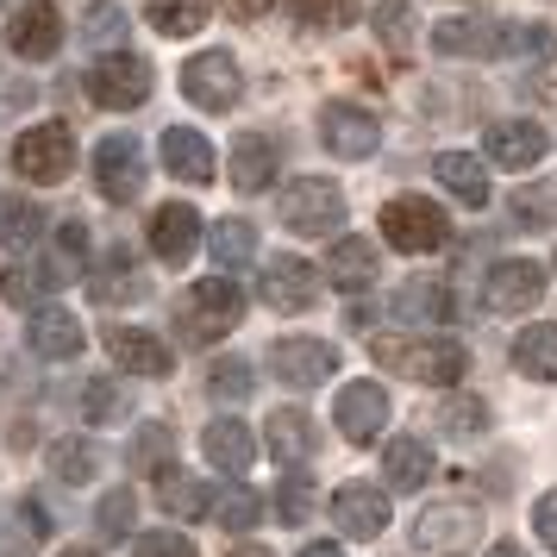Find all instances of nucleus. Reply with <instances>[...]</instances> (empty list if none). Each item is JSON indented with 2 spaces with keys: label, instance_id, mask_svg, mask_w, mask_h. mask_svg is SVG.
<instances>
[{
  "label": "nucleus",
  "instance_id": "nucleus-1",
  "mask_svg": "<svg viewBox=\"0 0 557 557\" xmlns=\"http://www.w3.org/2000/svg\"><path fill=\"white\" fill-rule=\"evenodd\" d=\"M376 357L413 382H432V388H451L470 370V357H463L457 338H376Z\"/></svg>",
  "mask_w": 557,
  "mask_h": 557
},
{
  "label": "nucleus",
  "instance_id": "nucleus-2",
  "mask_svg": "<svg viewBox=\"0 0 557 557\" xmlns=\"http://www.w3.org/2000/svg\"><path fill=\"white\" fill-rule=\"evenodd\" d=\"M176 320H182V332H188L195 345H207V338H226V332L245 320V295H238V282L207 276V282H195V288L182 295Z\"/></svg>",
  "mask_w": 557,
  "mask_h": 557
},
{
  "label": "nucleus",
  "instance_id": "nucleus-3",
  "mask_svg": "<svg viewBox=\"0 0 557 557\" xmlns=\"http://www.w3.org/2000/svg\"><path fill=\"white\" fill-rule=\"evenodd\" d=\"M382 238L395 245V251L420 257V251H438L445 238H451V213L426 195H401V201L382 207Z\"/></svg>",
  "mask_w": 557,
  "mask_h": 557
},
{
  "label": "nucleus",
  "instance_id": "nucleus-4",
  "mask_svg": "<svg viewBox=\"0 0 557 557\" xmlns=\"http://www.w3.org/2000/svg\"><path fill=\"white\" fill-rule=\"evenodd\" d=\"M282 226L301 232V238H320V232L345 226V188L326 176H301L282 188Z\"/></svg>",
  "mask_w": 557,
  "mask_h": 557
},
{
  "label": "nucleus",
  "instance_id": "nucleus-5",
  "mask_svg": "<svg viewBox=\"0 0 557 557\" xmlns=\"http://www.w3.org/2000/svg\"><path fill=\"white\" fill-rule=\"evenodd\" d=\"M476 539H482V507H470V502H438L413 520V552L420 557H457V552H470Z\"/></svg>",
  "mask_w": 557,
  "mask_h": 557
},
{
  "label": "nucleus",
  "instance_id": "nucleus-6",
  "mask_svg": "<svg viewBox=\"0 0 557 557\" xmlns=\"http://www.w3.org/2000/svg\"><path fill=\"white\" fill-rule=\"evenodd\" d=\"M182 95L207 113H232L238 95H245V76H238V57L232 51H201L182 63Z\"/></svg>",
  "mask_w": 557,
  "mask_h": 557
},
{
  "label": "nucleus",
  "instance_id": "nucleus-7",
  "mask_svg": "<svg viewBox=\"0 0 557 557\" xmlns=\"http://www.w3.org/2000/svg\"><path fill=\"white\" fill-rule=\"evenodd\" d=\"M13 170L26 182H63L70 170H76V138H70V126H32L20 132V145H13Z\"/></svg>",
  "mask_w": 557,
  "mask_h": 557
},
{
  "label": "nucleus",
  "instance_id": "nucleus-8",
  "mask_svg": "<svg viewBox=\"0 0 557 557\" xmlns=\"http://www.w3.org/2000/svg\"><path fill=\"white\" fill-rule=\"evenodd\" d=\"M151 63L145 57H132V51H113L101 57L95 70H88V95H95V107H145V95H151Z\"/></svg>",
  "mask_w": 557,
  "mask_h": 557
},
{
  "label": "nucleus",
  "instance_id": "nucleus-9",
  "mask_svg": "<svg viewBox=\"0 0 557 557\" xmlns=\"http://www.w3.org/2000/svg\"><path fill=\"white\" fill-rule=\"evenodd\" d=\"M95 182H101L107 201H138L145 195V145L132 138V132H113L101 138V151H95Z\"/></svg>",
  "mask_w": 557,
  "mask_h": 557
},
{
  "label": "nucleus",
  "instance_id": "nucleus-10",
  "mask_svg": "<svg viewBox=\"0 0 557 557\" xmlns=\"http://www.w3.org/2000/svg\"><path fill=\"white\" fill-rule=\"evenodd\" d=\"M257 295L276 313H307V307L320 301V276L307 270V257H270L263 276H257Z\"/></svg>",
  "mask_w": 557,
  "mask_h": 557
},
{
  "label": "nucleus",
  "instance_id": "nucleus-11",
  "mask_svg": "<svg viewBox=\"0 0 557 557\" xmlns=\"http://www.w3.org/2000/svg\"><path fill=\"white\" fill-rule=\"evenodd\" d=\"M507 45V26L495 13H457L432 32V51L438 57H495Z\"/></svg>",
  "mask_w": 557,
  "mask_h": 557
},
{
  "label": "nucleus",
  "instance_id": "nucleus-12",
  "mask_svg": "<svg viewBox=\"0 0 557 557\" xmlns=\"http://www.w3.org/2000/svg\"><path fill=\"white\" fill-rule=\"evenodd\" d=\"M270 370H276V382H288V388H320V382L338 370V357H332L326 338H282L276 351H270Z\"/></svg>",
  "mask_w": 557,
  "mask_h": 557
},
{
  "label": "nucleus",
  "instance_id": "nucleus-13",
  "mask_svg": "<svg viewBox=\"0 0 557 557\" xmlns=\"http://www.w3.org/2000/svg\"><path fill=\"white\" fill-rule=\"evenodd\" d=\"M320 138H326V151L332 157H376V145H382V126H376V113H363V107H326L320 113Z\"/></svg>",
  "mask_w": 557,
  "mask_h": 557
},
{
  "label": "nucleus",
  "instance_id": "nucleus-14",
  "mask_svg": "<svg viewBox=\"0 0 557 557\" xmlns=\"http://www.w3.org/2000/svg\"><path fill=\"white\" fill-rule=\"evenodd\" d=\"M332 520L351 539H376L388 527V495H382L376 482H338L332 488Z\"/></svg>",
  "mask_w": 557,
  "mask_h": 557
},
{
  "label": "nucleus",
  "instance_id": "nucleus-15",
  "mask_svg": "<svg viewBox=\"0 0 557 557\" xmlns=\"http://www.w3.org/2000/svg\"><path fill=\"white\" fill-rule=\"evenodd\" d=\"M539 295H545V270L532 257H502L488 270V307L495 313H527V307H539Z\"/></svg>",
  "mask_w": 557,
  "mask_h": 557
},
{
  "label": "nucleus",
  "instance_id": "nucleus-16",
  "mask_svg": "<svg viewBox=\"0 0 557 557\" xmlns=\"http://www.w3.org/2000/svg\"><path fill=\"white\" fill-rule=\"evenodd\" d=\"M338 432L351 438V445H370L382 426H388V395H382V382H351V388H338Z\"/></svg>",
  "mask_w": 557,
  "mask_h": 557
},
{
  "label": "nucleus",
  "instance_id": "nucleus-17",
  "mask_svg": "<svg viewBox=\"0 0 557 557\" xmlns=\"http://www.w3.org/2000/svg\"><path fill=\"white\" fill-rule=\"evenodd\" d=\"M195 245H201V213L188 201H163L151 213V251L157 263H182V257H195Z\"/></svg>",
  "mask_w": 557,
  "mask_h": 557
},
{
  "label": "nucleus",
  "instance_id": "nucleus-18",
  "mask_svg": "<svg viewBox=\"0 0 557 557\" xmlns=\"http://www.w3.org/2000/svg\"><path fill=\"white\" fill-rule=\"evenodd\" d=\"M482 157L502 163V170H532L545 157V132L532 126V120H502V126H488V138H482Z\"/></svg>",
  "mask_w": 557,
  "mask_h": 557
},
{
  "label": "nucleus",
  "instance_id": "nucleus-19",
  "mask_svg": "<svg viewBox=\"0 0 557 557\" xmlns=\"http://www.w3.org/2000/svg\"><path fill=\"white\" fill-rule=\"evenodd\" d=\"M107 357H113L120 370H132V376H170V370H176V357L163 351L151 332H138V326H113L107 332Z\"/></svg>",
  "mask_w": 557,
  "mask_h": 557
},
{
  "label": "nucleus",
  "instance_id": "nucleus-20",
  "mask_svg": "<svg viewBox=\"0 0 557 557\" xmlns=\"http://www.w3.org/2000/svg\"><path fill=\"white\" fill-rule=\"evenodd\" d=\"M57 38H63V20H57L51 0H32V7H20V13L7 20V45L20 57H51Z\"/></svg>",
  "mask_w": 557,
  "mask_h": 557
},
{
  "label": "nucleus",
  "instance_id": "nucleus-21",
  "mask_svg": "<svg viewBox=\"0 0 557 557\" xmlns=\"http://www.w3.org/2000/svg\"><path fill=\"white\" fill-rule=\"evenodd\" d=\"M201 445H207V463H213L220 476H245V470L257 463V438H251L245 420H213Z\"/></svg>",
  "mask_w": 557,
  "mask_h": 557
},
{
  "label": "nucleus",
  "instance_id": "nucleus-22",
  "mask_svg": "<svg viewBox=\"0 0 557 557\" xmlns=\"http://www.w3.org/2000/svg\"><path fill=\"white\" fill-rule=\"evenodd\" d=\"M263 438H270V451H276L288 470H295L301 457L320 451V426L307 420L301 407H276V413H270V426H263Z\"/></svg>",
  "mask_w": 557,
  "mask_h": 557
},
{
  "label": "nucleus",
  "instance_id": "nucleus-23",
  "mask_svg": "<svg viewBox=\"0 0 557 557\" xmlns=\"http://www.w3.org/2000/svg\"><path fill=\"white\" fill-rule=\"evenodd\" d=\"M376 270H382V257H376V245H370V238H338V245H332V257H326V282H332V288H345V295L370 288V282H376Z\"/></svg>",
  "mask_w": 557,
  "mask_h": 557
},
{
  "label": "nucleus",
  "instance_id": "nucleus-24",
  "mask_svg": "<svg viewBox=\"0 0 557 557\" xmlns=\"http://www.w3.org/2000/svg\"><path fill=\"white\" fill-rule=\"evenodd\" d=\"M395 313L401 320H426V326H445V320H457V295L445 288V282L432 276H413L395 288Z\"/></svg>",
  "mask_w": 557,
  "mask_h": 557
},
{
  "label": "nucleus",
  "instance_id": "nucleus-25",
  "mask_svg": "<svg viewBox=\"0 0 557 557\" xmlns=\"http://www.w3.org/2000/svg\"><path fill=\"white\" fill-rule=\"evenodd\" d=\"M163 170L182 182H207L213 176V145L195 126H170L163 132Z\"/></svg>",
  "mask_w": 557,
  "mask_h": 557
},
{
  "label": "nucleus",
  "instance_id": "nucleus-26",
  "mask_svg": "<svg viewBox=\"0 0 557 557\" xmlns=\"http://www.w3.org/2000/svg\"><path fill=\"white\" fill-rule=\"evenodd\" d=\"M432 176L451 188L463 207H488V170H482V157L470 151H438L432 157Z\"/></svg>",
  "mask_w": 557,
  "mask_h": 557
},
{
  "label": "nucleus",
  "instance_id": "nucleus-27",
  "mask_svg": "<svg viewBox=\"0 0 557 557\" xmlns=\"http://www.w3.org/2000/svg\"><path fill=\"white\" fill-rule=\"evenodd\" d=\"M26 338H32V351L38 357H57V363L82 351V326H76V313H63V307H38L32 326H26Z\"/></svg>",
  "mask_w": 557,
  "mask_h": 557
},
{
  "label": "nucleus",
  "instance_id": "nucleus-28",
  "mask_svg": "<svg viewBox=\"0 0 557 557\" xmlns=\"http://www.w3.org/2000/svg\"><path fill=\"white\" fill-rule=\"evenodd\" d=\"M270 182H276V145L257 138V132H245V138L232 145V188H238V195H257V188H270Z\"/></svg>",
  "mask_w": 557,
  "mask_h": 557
},
{
  "label": "nucleus",
  "instance_id": "nucleus-29",
  "mask_svg": "<svg viewBox=\"0 0 557 557\" xmlns=\"http://www.w3.org/2000/svg\"><path fill=\"white\" fill-rule=\"evenodd\" d=\"M513 370L532 382H557V326H527L513 338Z\"/></svg>",
  "mask_w": 557,
  "mask_h": 557
},
{
  "label": "nucleus",
  "instance_id": "nucleus-30",
  "mask_svg": "<svg viewBox=\"0 0 557 557\" xmlns=\"http://www.w3.org/2000/svg\"><path fill=\"white\" fill-rule=\"evenodd\" d=\"M382 470H388L395 488H426L432 482V451L420 445V438H395V445L382 451Z\"/></svg>",
  "mask_w": 557,
  "mask_h": 557
},
{
  "label": "nucleus",
  "instance_id": "nucleus-31",
  "mask_svg": "<svg viewBox=\"0 0 557 557\" xmlns=\"http://www.w3.org/2000/svg\"><path fill=\"white\" fill-rule=\"evenodd\" d=\"M45 238V213L32 201H7L0 207V251L7 257H20V251H32Z\"/></svg>",
  "mask_w": 557,
  "mask_h": 557
},
{
  "label": "nucleus",
  "instance_id": "nucleus-32",
  "mask_svg": "<svg viewBox=\"0 0 557 557\" xmlns=\"http://www.w3.org/2000/svg\"><path fill=\"white\" fill-rule=\"evenodd\" d=\"M145 20L163 38H195L207 26V0H145Z\"/></svg>",
  "mask_w": 557,
  "mask_h": 557
},
{
  "label": "nucleus",
  "instance_id": "nucleus-33",
  "mask_svg": "<svg viewBox=\"0 0 557 557\" xmlns=\"http://www.w3.org/2000/svg\"><path fill=\"white\" fill-rule=\"evenodd\" d=\"M207 251L220 257L226 270H238V263H257V226H251V220H220V226L207 232Z\"/></svg>",
  "mask_w": 557,
  "mask_h": 557
},
{
  "label": "nucleus",
  "instance_id": "nucleus-34",
  "mask_svg": "<svg viewBox=\"0 0 557 557\" xmlns=\"http://www.w3.org/2000/svg\"><path fill=\"white\" fill-rule=\"evenodd\" d=\"M82 251H88V232L63 226V232H57V245H51V257L38 263V270H45V282H51V288H70V282L82 276Z\"/></svg>",
  "mask_w": 557,
  "mask_h": 557
},
{
  "label": "nucleus",
  "instance_id": "nucleus-35",
  "mask_svg": "<svg viewBox=\"0 0 557 557\" xmlns=\"http://www.w3.org/2000/svg\"><path fill=\"white\" fill-rule=\"evenodd\" d=\"M51 470L63 482H95L101 476V451H95L88 438H57L51 445Z\"/></svg>",
  "mask_w": 557,
  "mask_h": 557
},
{
  "label": "nucleus",
  "instance_id": "nucleus-36",
  "mask_svg": "<svg viewBox=\"0 0 557 557\" xmlns=\"http://www.w3.org/2000/svg\"><path fill=\"white\" fill-rule=\"evenodd\" d=\"M157 502L170 507L176 520H201V513H207V488L195 476H182V470H163V482H157Z\"/></svg>",
  "mask_w": 557,
  "mask_h": 557
},
{
  "label": "nucleus",
  "instance_id": "nucleus-37",
  "mask_svg": "<svg viewBox=\"0 0 557 557\" xmlns=\"http://www.w3.org/2000/svg\"><path fill=\"white\" fill-rule=\"evenodd\" d=\"M207 513H213L226 532H251L257 513H263V502H257L251 488H226V495H213V502H207Z\"/></svg>",
  "mask_w": 557,
  "mask_h": 557
},
{
  "label": "nucleus",
  "instance_id": "nucleus-38",
  "mask_svg": "<svg viewBox=\"0 0 557 557\" xmlns=\"http://www.w3.org/2000/svg\"><path fill=\"white\" fill-rule=\"evenodd\" d=\"M251 382H257V370L245 363V357H220V363L207 370V395H220V401H245Z\"/></svg>",
  "mask_w": 557,
  "mask_h": 557
},
{
  "label": "nucleus",
  "instance_id": "nucleus-39",
  "mask_svg": "<svg viewBox=\"0 0 557 557\" xmlns=\"http://www.w3.org/2000/svg\"><path fill=\"white\" fill-rule=\"evenodd\" d=\"M513 220L520 226H557V182H539V188H520L513 195Z\"/></svg>",
  "mask_w": 557,
  "mask_h": 557
},
{
  "label": "nucleus",
  "instance_id": "nucleus-40",
  "mask_svg": "<svg viewBox=\"0 0 557 557\" xmlns=\"http://www.w3.org/2000/svg\"><path fill=\"white\" fill-rule=\"evenodd\" d=\"M126 388H120V382H88V388H82V413H88V420H95V426H113V420H126Z\"/></svg>",
  "mask_w": 557,
  "mask_h": 557
},
{
  "label": "nucleus",
  "instance_id": "nucleus-41",
  "mask_svg": "<svg viewBox=\"0 0 557 557\" xmlns=\"http://www.w3.org/2000/svg\"><path fill=\"white\" fill-rule=\"evenodd\" d=\"M276 513L288 520V527H307V513H313V482L301 476V470H288L276 488Z\"/></svg>",
  "mask_w": 557,
  "mask_h": 557
},
{
  "label": "nucleus",
  "instance_id": "nucleus-42",
  "mask_svg": "<svg viewBox=\"0 0 557 557\" xmlns=\"http://www.w3.org/2000/svg\"><path fill=\"white\" fill-rule=\"evenodd\" d=\"M438 426L451 432V438L457 432H488V407H482L476 395H451V401L438 407Z\"/></svg>",
  "mask_w": 557,
  "mask_h": 557
},
{
  "label": "nucleus",
  "instance_id": "nucleus-43",
  "mask_svg": "<svg viewBox=\"0 0 557 557\" xmlns=\"http://www.w3.org/2000/svg\"><path fill=\"white\" fill-rule=\"evenodd\" d=\"M301 26H320V32H338L357 20V0H295Z\"/></svg>",
  "mask_w": 557,
  "mask_h": 557
},
{
  "label": "nucleus",
  "instance_id": "nucleus-44",
  "mask_svg": "<svg viewBox=\"0 0 557 557\" xmlns=\"http://www.w3.org/2000/svg\"><path fill=\"white\" fill-rule=\"evenodd\" d=\"M376 32L388 51H407L413 45V7H401V0H382L376 7Z\"/></svg>",
  "mask_w": 557,
  "mask_h": 557
},
{
  "label": "nucleus",
  "instance_id": "nucleus-45",
  "mask_svg": "<svg viewBox=\"0 0 557 557\" xmlns=\"http://www.w3.org/2000/svg\"><path fill=\"white\" fill-rule=\"evenodd\" d=\"M170 426H138V438H132V463L138 470H170Z\"/></svg>",
  "mask_w": 557,
  "mask_h": 557
},
{
  "label": "nucleus",
  "instance_id": "nucleus-46",
  "mask_svg": "<svg viewBox=\"0 0 557 557\" xmlns=\"http://www.w3.org/2000/svg\"><path fill=\"white\" fill-rule=\"evenodd\" d=\"M132 513H138V502H132V488H113L101 507H95V527L107 532V539H126L132 532Z\"/></svg>",
  "mask_w": 557,
  "mask_h": 557
},
{
  "label": "nucleus",
  "instance_id": "nucleus-47",
  "mask_svg": "<svg viewBox=\"0 0 557 557\" xmlns=\"http://www.w3.org/2000/svg\"><path fill=\"white\" fill-rule=\"evenodd\" d=\"M82 38H88L95 51H101V45H120V38H126V13H120V7H95L88 26H82Z\"/></svg>",
  "mask_w": 557,
  "mask_h": 557
},
{
  "label": "nucleus",
  "instance_id": "nucleus-48",
  "mask_svg": "<svg viewBox=\"0 0 557 557\" xmlns=\"http://www.w3.org/2000/svg\"><path fill=\"white\" fill-rule=\"evenodd\" d=\"M45 288H51V282H45V270H26V263H20V270H7V276H0V295H7V301H13V307L38 301V295H45Z\"/></svg>",
  "mask_w": 557,
  "mask_h": 557
},
{
  "label": "nucleus",
  "instance_id": "nucleus-49",
  "mask_svg": "<svg viewBox=\"0 0 557 557\" xmlns=\"http://www.w3.org/2000/svg\"><path fill=\"white\" fill-rule=\"evenodd\" d=\"M138 557H195V545L182 532H151V539H138Z\"/></svg>",
  "mask_w": 557,
  "mask_h": 557
},
{
  "label": "nucleus",
  "instance_id": "nucleus-50",
  "mask_svg": "<svg viewBox=\"0 0 557 557\" xmlns=\"http://www.w3.org/2000/svg\"><path fill=\"white\" fill-rule=\"evenodd\" d=\"M532 527H539V539H545V552H557V488L532 507Z\"/></svg>",
  "mask_w": 557,
  "mask_h": 557
},
{
  "label": "nucleus",
  "instance_id": "nucleus-51",
  "mask_svg": "<svg viewBox=\"0 0 557 557\" xmlns=\"http://www.w3.org/2000/svg\"><path fill=\"white\" fill-rule=\"evenodd\" d=\"M220 7H226L232 20H263L270 13V0H220Z\"/></svg>",
  "mask_w": 557,
  "mask_h": 557
},
{
  "label": "nucleus",
  "instance_id": "nucleus-52",
  "mask_svg": "<svg viewBox=\"0 0 557 557\" xmlns=\"http://www.w3.org/2000/svg\"><path fill=\"white\" fill-rule=\"evenodd\" d=\"M301 557H345V552H338V545H307Z\"/></svg>",
  "mask_w": 557,
  "mask_h": 557
},
{
  "label": "nucleus",
  "instance_id": "nucleus-53",
  "mask_svg": "<svg viewBox=\"0 0 557 557\" xmlns=\"http://www.w3.org/2000/svg\"><path fill=\"white\" fill-rule=\"evenodd\" d=\"M232 557H276V552H263V545H245V552H232Z\"/></svg>",
  "mask_w": 557,
  "mask_h": 557
},
{
  "label": "nucleus",
  "instance_id": "nucleus-54",
  "mask_svg": "<svg viewBox=\"0 0 557 557\" xmlns=\"http://www.w3.org/2000/svg\"><path fill=\"white\" fill-rule=\"evenodd\" d=\"M495 557H527V552H520V545H502V552H495Z\"/></svg>",
  "mask_w": 557,
  "mask_h": 557
},
{
  "label": "nucleus",
  "instance_id": "nucleus-55",
  "mask_svg": "<svg viewBox=\"0 0 557 557\" xmlns=\"http://www.w3.org/2000/svg\"><path fill=\"white\" fill-rule=\"evenodd\" d=\"M57 557H95V552H57Z\"/></svg>",
  "mask_w": 557,
  "mask_h": 557
},
{
  "label": "nucleus",
  "instance_id": "nucleus-56",
  "mask_svg": "<svg viewBox=\"0 0 557 557\" xmlns=\"http://www.w3.org/2000/svg\"><path fill=\"white\" fill-rule=\"evenodd\" d=\"M0 7H7V0H0Z\"/></svg>",
  "mask_w": 557,
  "mask_h": 557
}]
</instances>
